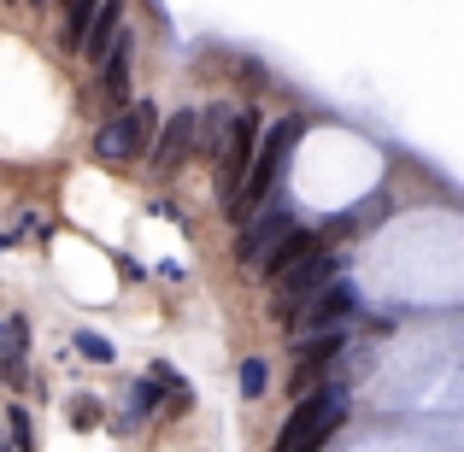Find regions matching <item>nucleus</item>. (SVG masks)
I'll use <instances>...</instances> for the list:
<instances>
[{"instance_id": "obj_6", "label": "nucleus", "mask_w": 464, "mask_h": 452, "mask_svg": "<svg viewBox=\"0 0 464 452\" xmlns=\"http://www.w3.org/2000/svg\"><path fill=\"white\" fill-rule=\"evenodd\" d=\"M329 283H335V253L317 241L295 271H283V305H306L317 288H329Z\"/></svg>"}, {"instance_id": "obj_17", "label": "nucleus", "mask_w": 464, "mask_h": 452, "mask_svg": "<svg viewBox=\"0 0 464 452\" xmlns=\"http://www.w3.org/2000/svg\"><path fill=\"white\" fill-rule=\"evenodd\" d=\"M6 423H12V452H30V447H35L30 411H24V406H12V411H6Z\"/></svg>"}, {"instance_id": "obj_20", "label": "nucleus", "mask_w": 464, "mask_h": 452, "mask_svg": "<svg viewBox=\"0 0 464 452\" xmlns=\"http://www.w3.org/2000/svg\"><path fill=\"white\" fill-rule=\"evenodd\" d=\"M159 406V382H136L130 388V411H153Z\"/></svg>"}, {"instance_id": "obj_12", "label": "nucleus", "mask_w": 464, "mask_h": 452, "mask_svg": "<svg viewBox=\"0 0 464 452\" xmlns=\"http://www.w3.org/2000/svg\"><path fill=\"white\" fill-rule=\"evenodd\" d=\"M224 136H229V106H206V112H194V153H212L218 159Z\"/></svg>"}, {"instance_id": "obj_4", "label": "nucleus", "mask_w": 464, "mask_h": 452, "mask_svg": "<svg viewBox=\"0 0 464 452\" xmlns=\"http://www.w3.org/2000/svg\"><path fill=\"white\" fill-rule=\"evenodd\" d=\"M253 148H259V112H241L236 124H229L224 148H218V206H236L241 177H247V165H253Z\"/></svg>"}, {"instance_id": "obj_9", "label": "nucleus", "mask_w": 464, "mask_h": 452, "mask_svg": "<svg viewBox=\"0 0 464 452\" xmlns=\"http://www.w3.org/2000/svg\"><path fill=\"white\" fill-rule=\"evenodd\" d=\"M153 165L159 170H170L182 153H194V112H177V118H165V130H159V141H153Z\"/></svg>"}, {"instance_id": "obj_21", "label": "nucleus", "mask_w": 464, "mask_h": 452, "mask_svg": "<svg viewBox=\"0 0 464 452\" xmlns=\"http://www.w3.org/2000/svg\"><path fill=\"white\" fill-rule=\"evenodd\" d=\"M0 452H6V447H0Z\"/></svg>"}, {"instance_id": "obj_1", "label": "nucleus", "mask_w": 464, "mask_h": 452, "mask_svg": "<svg viewBox=\"0 0 464 452\" xmlns=\"http://www.w3.org/2000/svg\"><path fill=\"white\" fill-rule=\"evenodd\" d=\"M347 382H324L312 388L306 399L295 406V418L283 423V435H276V452H324V441L347 423Z\"/></svg>"}, {"instance_id": "obj_2", "label": "nucleus", "mask_w": 464, "mask_h": 452, "mask_svg": "<svg viewBox=\"0 0 464 452\" xmlns=\"http://www.w3.org/2000/svg\"><path fill=\"white\" fill-rule=\"evenodd\" d=\"M300 136H306V124H300V118H283L276 130H265L259 148H253V165H247V177H241V194H236V206H229V212L271 206V188L283 182L288 159H295V148H300Z\"/></svg>"}, {"instance_id": "obj_15", "label": "nucleus", "mask_w": 464, "mask_h": 452, "mask_svg": "<svg viewBox=\"0 0 464 452\" xmlns=\"http://www.w3.org/2000/svg\"><path fill=\"white\" fill-rule=\"evenodd\" d=\"M89 18H94V6H89V0L65 6V47H82V35H89Z\"/></svg>"}, {"instance_id": "obj_19", "label": "nucleus", "mask_w": 464, "mask_h": 452, "mask_svg": "<svg viewBox=\"0 0 464 452\" xmlns=\"http://www.w3.org/2000/svg\"><path fill=\"white\" fill-rule=\"evenodd\" d=\"M77 352H82V359H94V364H112V341L94 335V329H82V335H77Z\"/></svg>"}, {"instance_id": "obj_11", "label": "nucleus", "mask_w": 464, "mask_h": 452, "mask_svg": "<svg viewBox=\"0 0 464 452\" xmlns=\"http://www.w3.org/2000/svg\"><path fill=\"white\" fill-rule=\"evenodd\" d=\"M312 247H317V241L306 236V229H288V236H283V241H276V247L259 259V264H265V276H283V271H295V264L306 259Z\"/></svg>"}, {"instance_id": "obj_8", "label": "nucleus", "mask_w": 464, "mask_h": 452, "mask_svg": "<svg viewBox=\"0 0 464 452\" xmlns=\"http://www.w3.org/2000/svg\"><path fill=\"white\" fill-rule=\"evenodd\" d=\"M288 229H295V224H288V212H283V206H265V212L247 224V236H241V259H247V264H259L265 253H271L276 241L288 236Z\"/></svg>"}, {"instance_id": "obj_18", "label": "nucleus", "mask_w": 464, "mask_h": 452, "mask_svg": "<svg viewBox=\"0 0 464 452\" xmlns=\"http://www.w3.org/2000/svg\"><path fill=\"white\" fill-rule=\"evenodd\" d=\"M71 429H101V399H89V394L71 399Z\"/></svg>"}, {"instance_id": "obj_14", "label": "nucleus", "mask_w": 464, "mask_h": 452, "mask_svg": "<svg viewBox=\"0 0 464 452\" xmlns=\"http://www.w3.org/2000/svg\"><path fill=\"white\" fill-rule=\"evenodd\" d=\"M118 18H124L118 6H94V18H89V35H82V47H89V59H106V53H112Z\"/></svg>"}, {"instance_id": "obj_10", "label": "nucleus", "mask_w": 464, "mask_h": 452, "mask_svg": "<svg viewBox=\"0 0 464 452\" xmlns=\"http://www.w3.org/2000/svg\"><path fill=\"white\" fill-rule=\"evenodd\" d=\"M335 359H341V335H312L306 347H300L295 388H312V382H317V370H324V364H335Z\"/></svg>"}, {"instance_id": "obj_3", "label": "nucleus", "mask_w": 464, "mask_h": 452, "mask_svg": "<svg viewBox=\"0 0 464 452\" xmlns=\"http://www.w3.org/2000/svg\"><path fill=\"white\" fill-rule=\"evenodd\" d=\"M153 106L141 101V106H130V112H118L112 124L101 130V136H94V159H101V165H130V159H141L153 148Z\"/></svg>"}, {"instance_id": "obj_13", "label": "nucleus", "mask_w": 464, "mask_h": 452, "mask_svg": "<svg viewBox=\"0 0 464 452\" xmlns=\"http://www.w3.org/2000/svg\"><path fill=\"white\" fill-rule=\"evenodd\" d=\"M101 94H106L112 106L130 101V35H124V42H112V53H106V82H101Z\"/></svg>"}, {"instance_id": "obj_5", "label": "nucleus", "mask_w": 464, "mask_h": 452, "mask_svg": "<svg viewBox=\"0 0 464 452\" xmlns=\"http://www.w3.org/2000/svg\"><path fill=\"white\" fill-rule=\"evenodd\" d=\"M359 312V294H353V283H329V288H317V294L300 305V329H312V335H341V323Z\"/></svg>"}, {"instance_id": "obj_16", "label": "nucleus", "mask_w": 464, "mask_h": 452, "mask_svg": "<svg viewBox=\"0 0 464 452\" xmlns=\"http://www.w3.org/2000/svg\"><path fill=\"white\" fill-rule=\"evenodd\" d=\"M265 388H271V364H265V359H247V364H241V394L259 399Z\"/></svg>"}, {"instance_id": "obj_7", "label": "nucleus", "mask_w": 464, "mask_h": 452, "mask_svg": "<svg viewBox=\"0 0 464 452\" xmlns=\"http://www.w3.org/2000/svg\"><path fill=\"white\" fill-rule=\"evenodd\" d=\"M30 323L24 317H0V382L6 388H24L30 382Z\"/></svg>"}]
</instances>
